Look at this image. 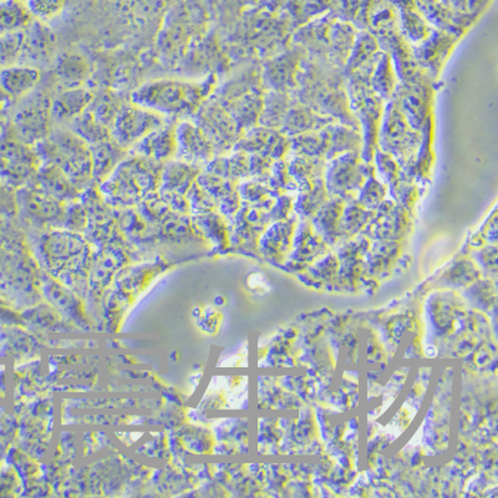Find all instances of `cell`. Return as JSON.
<instances>
[{
    "instance_id": "cell-15",
    "label": "cell",
    "mask_w": 498,
    "mask_h": 498,
    "mask_svg": "<svg viewBox=\"0 0 498 498\" xmlns=\"http://www.w3.org/2000/svg\"><path fill=\"white\" fill-rule=\"evenodd\" d=\"M200 173L201 167L178 160L169 161L161 172L160 190L184 196L196 184Z\"/></svg>"
},
{
    "instance_id": "cell-16",
    "label": "cell",
    "mask_w": 498,
    "mask_h": 498,
    "mask_svg": "<svg viewBox=\"0 0 498 498\" xmlns=\"http://www.w3.org/2000/svg\"><path fill=\"white\" fill-rule=\"evenodd\" d=\"M93 100V94L89 90L80 87H66L53 97V119L58 121H72L87 112Z\"/></svg>"
},
{
    "instance_id": "cell-3",
    "label": "cell",
    "mask_w": 498,
    "mask_h": 498,
    "mask_svg": "<svg viewBox=\"0 0 498 498\" xmlns=\"http://www.w3.org/2000/svg\"><path fill=\"white\" fill-rule=\"evenodd\" d=\"M163 165L129 153L121 162L100 184L107 201L121 206H132L160 188Z\"/></svg>"
},
{
    "instance_id": "cell-1",
    "label": "cell",
    "mask_w": 498,
    "mask_h": 498,
    "mask_svg": "<svg viewBox=\"0 0 498 498\" xmlns=\"http://www.w3.org/2000/svg\"><path fill=\"white\" fill-rule=\"evenodd\" d=\"M291 95L321 116L361 131L358 120L350 112L345 75L327 59L305 55L297 75V87Z\"/></svg>"
},
{
    "instance_id": "cell-36",
    "label": "cell",
    "mask_w": 498,
    "mask_h": 498,
    "mask_svg": "<svg viewBox=\"0 0 498 498\" xmlns=\"http://www.w3.org/2000/svg\"><path fill=\"white\" fill-rule=\"evenodd\" d=\"M249 156V178L258 179V181L267 182L270 178V170L274 160L263 156L260 154H248Z\"/></svg>"
},
{
    "instance_id": "cell-4",
    "label": "cell",
    "mask_w": 498,
    "mask_h": 498,
    "mask_svg": "<svg viewBox=\"0 0 498 498\" xmlns=\"http://www.w3.org/2000/svg\"><path fill=\"white\" fill-rule=\"evenodd\" d=\"M40 162L59 167L77 186L85 190L94 179L93 156L89 145L72 130L58 129L36 145Z\"/></svg>"
},
{
    "instance_id": "cell-21",
    "label": "cell",
    "mask_w": 498,
    "mask_h": 498,
    "mask_svg": "<svg viewBox=\"0 0 498 498\" xmlns=\"http://www.w3.org/2000/svg\"><path fill=\"white\" fill-rule=\"evenodd\" d=\"M90 150L91 156H93L94 179L99 181L100 184L129 154V150L120 146L112 137L101 141L99 144L91 145Z\"/></svg>"
},
{
    "instance_id": "cell-26",
    "label": "cell",
    "mask_w": 498,
    "mask_h": 498,
    "mask_svg": "<svg viewBox=\"0 0 498 498\" xmlns=\"http://www.w3.org/2000/svg\"><path fill=\"white\" fill-rule=\"evenodd\" d=\"M328 126L321 130L289 137V140H291V153L289 154L327 160L328 151L330 147V135Z\"/></svg>"
},
{
    "instance_id": "cell-12",
    "label": "cell",
    "mask_w": 498,
    "mask_h": 498,
    "mask_svg": "<svg viewBox=\"0 0 498 498\" xmlns=\"http://www.w3.org/2000/svg\"><path fill=\"white\" fill-rule=\"evenodd\" d=\"M53 97L49 91H36L21 112V130L29 143H40L52 132Z\"/></svg>"
},
{
    "instance_id": "cell-38",
    "label": "cell",
    "mask_w": 498,
    "mask_h": 498,
    "mask_svg": "<svg viewBox=\"0 0 498 498\" xmlns=\"http://www.w3.org/2000/svg\"><path fill=\"white\" fill-rule=\"evenodd\" d=\"M64 0H31V9L40 18H52L58 14Z\"/></svg>"
},
{
    "instance_id": "cell-18",
    "label": "cell",
    "mask_w": 498,
    "mask_h": 498,
    "mask_svg": "<svg viewBox=\"0 0 498 498\" xmlns=\"http://www.w3.org/2000/svg\"><path fill=\"white\" fill-rule=\"evenodd\" d=\"M197 184L210 194V196L216 202V206L219 204L223 212H235L237 210L239 202H241L238 184L207 171L200 173Z\"/></svg>"
},
{
    "instance_id": "cell-19",
    "label": "cell",
    "mask_w": 498,
    "mask_h": 498,
    "mask_svg": "<svg viewBox=\"0 0 498 498\" xmlns=\"http://www.w3.org/2000/svg\"><path fill=\"white\" fill-rule=\"evenodd\" d=\"M291 154L286 161L289 175L297 185L298 192L307 191L318 181L324 178L327 160L318 157L302 156V154ZM288 154V156H289Z\"/></svg>"
},
{
    "instance_id": "cell-23",
    "label": "cell",
    "mask_w": 498,
    "mask_h": 498,
    "mask_svg": "<svg viewBox=\"0 0 498 498\" xmlns=\"http://www.w3.org/2000/svg\"><path fill=\"white\" fill-rule=\"evenodd\" d=\"M292 101L293 96L289 93L266 90L263 95V109H261L258 125L280 130Z\"/></svg>"
},
{
    "instance_id": "cell-10",
    "label": "cell",
    "mask_w": 498,
    "mask_h": 498,
    "mask_svg": "<svg viewBox=\"0 0 498 498\" xmlns=\"http://www.w3.org/2000/svg\"><path fill=\"white\" fill-rule=\"evenodd\" d=\"M175 160L195 166H206L216 156L213 145L192 120H184L175 126Z\"/></svg>"
},
{
    "instance_id": "cell-13",
    "label": "cell",
    "mask_w": 498,
    "mask_h": 498,
    "mask_svg": "<svg viewBox=\"0 0 498 498\" xmlns=\"http://www.w3.org/2000/svg\"><path fill=\"white\" fill-rule=\"evenodd\" d=\"M175 126L167 124L150 132L149 135L135 144L129 153L154 161L160 165H165L176 156Z\"/></svg>"
},
{
    "instance_id": "cell-24",
    "label": "cell",
    "mask_w": 498,
    "mask_h": 498,
    "mask_svg": "<svg viewBox=\"0 0 498 498\" xmlns=\"http://www.w3.org/2000/svg\"><path fill=\"white\" fill-rule=\"evenodd\" d=\"M355 37V30L348 24H336L329 28L328 62L343 71L354 46Z\"/></svg>"
},
{
    "instance_id": "cell-34",
    "label": "cell",
    "mask_w": 498,
    "mask_h": 498,
    "mask_svg": "<svg viewBox=\"0 0 498 498\" xmlns=\"http://www.w3.org/2000/svg\"><path fill=\"white\" fill-rule=\"evenodd\" d=\"M386 194V185L381 184L379 179L377 178L375 175V170H371L369 172L367 179H365L364 185L361 186V190H359L358 195H356L355 201L359 204H361L365 208H374L379 206L381 201L384 200Z\"/></svg>"
},
{
    "instance_id": "cell-28",
    "label": "cell",
    "mask_w": 498,
    "mask_h": 498,
    "mask_svg": "<svg viewBox=\"0 0 498 498\" xmlns=\"http://www.w3.org/2000/svg\"><path fill=\"white\" fill-rule=\"evenodd\" d=\"M89 64L83 56L77 54H64L56 62L55 72L66 87H77L83 84L89 75Z\"/></svg>"
},
{
    "instance_id": "cell-7",
    "label": "cell",
    "mask_w": 498,
    "mask_h": 498,
    "mask_svg": "<svg viewBox=\"0 0 498 498\" xmlns=\"http://www.w3.org/2000/svg\"><path fill=\"white\" fill-rule=\"evenodd\" d=\"M170 124L169 118L137 104L122 106L112 126V137L126 150H130L141 138Z\"/></svg>"
},
{
    "instance_id": "cell-17",
    "label": "cell",
    "mask_w": 498,
    "mask_h": 498,
    "mask_svg": "<svg viewBox=\"0 0 498 498\" xmlns=\"http://www.w3.org/2000/svg\"><path fill=\"white\" fill-rule=\"evenodd\" d=\"M36 178L37 186L60 202L74 201L80 192L59 167L50 163H42Z\"/></svg>"
},
{
    "instance_id": "cell-22",
    "label": "cell",
    "mask_w": 498,
    "mask_h": 498,
    "mask_svg": "<svg viewBox=\"0 0 498 498\" xmlns=\"http://www.w3.org/2000/svg\"><path fill=\"white\" fill-rule=\"evenodd\" d=\"M217 154L206 165V171L239 184L249 178V156L242 151Z\"/></svg>"
},
{
    "instance_id": "cell-31",
    "label": "cell",
    "mask_w": 498,
    "mask_h": 498,
    "mask_svg": "<svg viewBox=\"0 0 498 498\" xmlns=\"http://www.w3.org/2000/svg\"><path fill=\"white\" fill-rule=\"evenodd\" d=\"M379 52V43H378L370 34H358L355 37L352 52L349 54V58L346 60V64L344 68H343V72H344L345 77L346 75L352 74L356 69L361 68V66L367 64L369 60L373 59Z\"/></svg>"
},
{
    "instance_id": "cell-25",
    "label": "cell",
    "mask_w": 498,
    "mask_h": 498,
    "mask_svg": "<svg viewBox=\"0 0 498 498\" xmlns=\"http://www.w3.org/2000/svg\"><path fill=\"white\" fill-rule=\"evenodd\" d=\"M371 89L383 101L392 99L398 84H396V74L394 71L392 59L389 54L379 52L377 62H375L373 72L370 78Z\"/></svg>"
},
{
    "instance_id": "cell-35",
    "label": "cell",
    "mask_w": 498,
    "mask_h": 498,
    "mask_svg": "<svg viewBox=\"0 0 498 498\" xmlns=\"http://www.w3.org/2000/svg\"><path fill=\"white\" fill-rule=\"evenodd\" d=\"M266 184L277 196H279L280 192L298 191L297 185L289 175L286 159L274 160L270 178Z\"/></svg>"
},
{
    "instance_id": "cell-20",
    "label": "cell",
    "mask_w": 498,
    "mask_h": 498,
    "mask_svg": "<svg viewBox=\"0 0 498 498\" xmlns=\"http://www.w3.org/2000/svg\"><path fill=\"white\" fill-rule=\"evenodd\" d=\"M452 46L446 36L437 34L435 39L427 36L420 43L414 44L411 53L418 65L427 69L431 75H436Z\"/></svg>"
},
{
    "instance_id": "cell-8",
    "label": "cell",
    "mask_w": 498,
    "mask_h": 498,
    "mask_svg": "<svg viewBox=\"0 0 498 498\" xmlns=\"http://www.w3.org/2000/svg\"><path fill=\"white\" fill-rule=\"evenodd\" d=\"M384 122L379 128L378 144L381 151L400 160H408L418 149L419 137L400 112L398 104L392 97L384 112Z\"/></svg>"
},
{
    "instance_id": "cell-30",
    "label": "cell",
    "mask_w": 498,
    "mask_h": 498,
    "mask_svg": "<svg viewBox=\"0 0 498 498\" xmlns=\"http://www.w3.org/2000/svg\"><path fill=\"white\" fill-rule=\"evenodd\" d=\"M42 75L36 68H18L6 71L3 77V85L9 93L15 96H23L36 89Z\"/></svg>"
},
{
    "instance_id": "cell-2",
    "label": "cell",
    "mask_w": 498,
    "mask_h": 498,
    "mask_svg": "<svg viewBox=\"0 0 498 498\" xmlns=\"http://www.w3.org/2000/svg\"><path fill=\"white\" fill-rule=\"evenodd\" d=\"M217 78L210 75L201 81L161 79L135 91L132 103L154 110L169 119L194 118L202 104L212 95Z\"/></svg>"
},
{
    "instance_id": "cell-29",
    "label": "cell",
    "mask_w": 498,
    "mask_h": 498,
    "mask_svg": "<svg viewBox=\"0 0 498 498\" xmlns=\"http://www.w3.org/2000/svg\"><path fill=\"white\" fill-rule=\"evenodd\" d=\"M71 129L78 137L83 138L85 143L95 145L112 137V131L107 126L104 125L94 112H85L71 121Z\"/></svg>"
},
{
    "instance_id": "cell-32",
    "label": "cell",
    "mask_w": 498,
    "mask_h": 498,
    "mask_svg": "<svg viewBox=\"0 0 498 498\" xmlns=\"http://www.w3.org/2000/svg\"><path fill=\"white\" fill-rule=\"evenodd\" d=\"M329 197L326 185H324V178L320 179L309 190L299 192L297 203L295 204V210L298 213L309 217V214L317 213L320 208L329 200Z\"/></svg>"
},
{
    "instance_id": "cell-11",
    "label": "cell",
    "mask_w": 498,
    "mask_h": 498,
    "mask_svg": "<svg viewBox=\"0 0 498 498\" xmlns=\"http://www.w3.org/2000/svg\"><path fill=\"white\" fill-rule=\"evenodd\" d=\"M233 150L260 154L272 160L286 159L291 153V140L280 130L257 125L241 135Z\"/></svg>"
},
{
    "instance_id": "cell-27",
    "label": "cell",
    "mask_w": 498,
    "mask_h": 498,
    "mask_svg": "<svg viewBox=\"0 0 498 498\" xmlns=\"http://www.w3.org/2000/svg\"><path fill=\"white\" fill-rule=\"evenodd\" d=\"M330 135V147L328 151L327 161L345 153H361V132L350 126L336 122L328 126Z\"/></svg>"
},
{
    "instance_id": "cell-9",
    "label": "cell",
    "mask_w": 498,
    "mask_h": 498,
    "mask_svg": "<svg viewBox=\"0 0 498 498\" xmlns=\"http://www.w3.org/2000/svg\"><path fill=\"white\" fill-rule=\"evenodd\" d=\"M307 52L291 44L278 55L264 60L261 65V81L266 90L291 94L297 87V75Z\"/></svg>"
},
{
    "instance_id": "cell-6",
    "label": "cell",
    "mask_w": 498,
    "mask_h": 498,
    "mask_svg": "<svg viewBox=\"0 0 498 498\" xmlns=\"http://www.w3.org/2000/svg\"><path fill=\"white\" fill-rule=\"evenodd\" d=\"M192 121L206 135L213 145L217 154H228L233 150L244 132L225 107L220 105L213 95L208 97L195 113Z\"/></svg>"
},
{
    "instance_id": "cell-33",
    "label": "cell",
    "mask_w": 498,
    "mask_h": 498,
    "mask_svg": "<svg viewBox=\"0 0 498 498\" xmlns=\"http://www.w3.org/2000/svg\"><path fill=\"white\" fill-rule=\"evenodd\" d=\"M239 197L244 198L249 203L258 204H273V198L278 197L266 182L258 181L254 178L244 179L239 182L238 186Z\"/></svg>"
},
{
    "instance_id": "cell-37",
    "label": "cell",
    "mask_w": 498,
    "mask_h": 498,
    "mask_svg": "<svg viewBox=\"0 0 498 498\" xmlns=\"http://www.w3.org/2000/svg\"><path fill=\"white\" fill-rule=\"evenodd\" d=\"M375 159L379 166L381 178L386 179L387 184H392L399 176V166L395 162L392 154L383 153L381 150H375Z\"/></svg>"
},
{
    "instance_id": "cell-5",
    "label": "cell",
    "mask_w": 498,
    "mask_h": 498,
    "mask_svg": "<svg viewBox=\"0 0 498 498\" xmlns=\"http://www.w3.org/2000/svg\"><path fill=\"white\" fill-rule=\"evenodd\" d=\"M373 166L361 160V153H345L327 161L324 185L330 197L355 200Z\"/></svg>"
},
{
    "instance_id": "cell-14",
    "label": "cell",
    "mask_w": 498,
    "mask_h": 498,
    "mask_svg": "<svg viewBox=\"0 0 498 498\" xmlns=\"http://www.w3.org/2000/svg\"><path fill=\"white\" fill-rule=\"evenodd\" d=\"M336 120L321 116L315 112L311 107L303 105L299 101L293 97L291 107L283 120L280 131L288 137H297V135L307 134V132L321 130L328 125L336 124Z\"/></svg>"
}]
</instances>
